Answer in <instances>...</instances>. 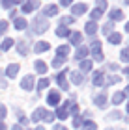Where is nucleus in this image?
Here are the masks:
<instances>
[{"instance_id":"obj_1","label":"nucleus","mask_w":129,"mask_h":130,"mask_svg":"<svg viewBox=\"0 0 129 130\" xmlns=\"http://www.w3.org/2000/svg\"><path fill=\"white\" fill-rule=\"evenodd\" d=\"M47 28H49V21H47V17H45V15H38V17H34V21H32L30 34L41 35V34L47 32Z\"/></svg>"},{"instance_id":"obj_2","label":"nucleus","mask_w":129,"mask_h":130,"mask_svg":"<svg viewBox=\"0 0 129 130\" xmlns=\"http://www.w3.org/2000/svg\"><path fill=\"white\" fill-rule=\"evenodd\" d=\"M88 50H92L93 60H96V61H101V60H103V54H101V41H92V45L88 46Z\"/></svg>"},{"instance_id":"obj_3","label":"nucleus","mask_w":129,"mask_h":130,"mask_svg":"<svg viewBox=\"0 0 129 130\" xmlns=\"http://www.w3.org/2000/svg\"><path fill=\"white\" fill-rule=\"evenodd\" d=\"M39 8V2L38 0H25V4H22V13H32V11H36Z\"/></svg>"},{"instance_id":"obj_4","label":"nucleus","mask_w":129,"mask_h":130,"mask_svg":"<svg viewBox=\"0 0 129 130\" xmlns=\"http://www.w3.org/2000/svg\"><path fill=\"white\" fill-rule=\"evenodd\" d=\"M67 73H69V71H67V69H64L62 73H58V74H56V82H58V86H60L64 91H67V89H69V84H67V80H66V74H67Z\"/></svg>"},{"instance_id":"obj_5","label":"nucleus","mask_w":129,"mask_h":130,"mask_svg":"<svg viewBox=\"0 0 129 130\" xmlns=\"http://www.w3.org/2000/svg\"><path fill=\"white\" fill-rule=\"evenodd\" d=\"M34 86H36V82H34V76H30V74L25 76V78L21 80V87H22L25 91H32Z\"/></svg>"},{"instance_id":"obj_6","label":"nucleus","mask_w":129,"mask_h":130,"mask_svg":"<svg viewBox=\"0 0 129 130\" xmlns=\"http://www.w3.org/2000/svg\"><path fill=\"white\" fill-rule=\"evenodd\" d=\"M69 104H71V100H67V102H64L60 108H56V117H58V119H62V121H64V119H66V117L69 115V111H67Z\"/></svg>"},{"instance_id":"obj_7","label":"nucleus","mask_w":129,"mask_h":130,"mask_svg":"<svg viewBox=\"0 0 129 130\" xmlns=\"http://www.w3.org/2000/svg\"><path fill=\"white\" fill-rule=\"evenodd\" d=\"M92 84L96 86V87H101V86H105V74H103V71H96V73L92 74Z\"/></svg>"},{"instance_id":"obj_8","label":"nucleus","mask_w":129,"mask_h":130,"mask_svg":"<svg viewBox=\"0 0 129 130\" xmlns=\"http://www.w3.org/2000/svg\"><path fill=\"white\" fill-rule=\"evenodd\" d=\"M86 9H88V6L84 4V2H77L71 8V17L75 15V17H79V15H83V13H86Z\"/></svg>"},{"instance_id":"obj_9","label":"nucleus","mask_w":129,"mask_h":130,"mask_svg":"<svg viewBox=\"0 0 129 130\" xmlns=\"http://www.w3.org/2000/svg\"><path fill=\"white\" fill-rule=\"evenodd\" d=\"M60 102V93L58 91H49L47 93V104L49 106H56Z\"/></svg>"},{"instance_id":"obj_10","label":"nucleus","mask_w":129,"mask_h":130,"mask_svg":"<svg viewBox=\"0 0 129 130\" xmlns=\"http://www.w3.org/2000/svg\"><path fill=\"white\" fill-rule=\"evenodd\" d=\"M93 104L99 106V108H103L105 104H107V93H97V95H93Z\"/></svg>"},{"instance_id":"obj_11","label":"nucleus","mask_w":129,"mask_h":130,"mask_svg":"<svg viewBox=\"0 0 129 130\" xmlns=\"http://www.w3.org/2000/svg\"><path fill=\"white\" fill-rule=\"evenodd\" d=\"M51 48V45L47 43V41H38L36 45H34V52H38V54H41V52H47Z\"/></svg>"},{"instance_id":"obj_12","label":"nucleus","mask_w":129,"mask_h":130,"mask_svg":"<svg viewBox=\"0 0 129 130\" xmlns=\"http://www.w3.org/2000/svg\"><path fill=\"white\" fill-rule=\"evenodd\" d=\"M88 52H90V50H88V46H79L77 52H75V61H83L84 58L88 56Z\"/></svg>"},{"instance_id":"obj_13","label":"nucleus","mask_w":129,"mask_h":130,"mask_svg":"<svg viewBox=\"0 0 129 130\" xmlns=\"http://www.w3.org/2000/svg\"><path fill=\"white\" fill-rule=\"evenodd\" d=\"M19 65L17 63H11V65H8V69H6V76H8V78H15L17 76V73H19Z\"/></svg>"},{"instance_id":"obj_14","label":"nucleus","mask_w":129,"mask_h":130,"mask_svg":"<svg viewBox=\"0 0 129 130\" xmlns=\"http://www.w3.org/2000/svg\"><path fill=\"white\" fill-rule=\"evenodd\" d=\"M109 19H110V22L122 21V19H124V11H122V9H110V13H109Z\"/></svg>"},{"instance_id":"obj_15","label":"nucleus","mask_w":129,"mask_h":130,"mask_svg":"<svg viewBox=\"0 0 129 130\" xmlns=\"http://www.w3.org/2000/svg\"><path fill=\"white\" fill-rule=\"evenodd\" d=\"M43 15H45V17H54V15H58V6H56V4H47Z\"/></svg>"},{"instance_id":"obj_16","label":"nucleus","mask_w":129,"mask_h":130,"mask_svg":"<svg viewBox=\"0 0 129 130\" xmlns=\"http://www.w3.org/2000/svg\"><path fill=\"white\" fill-rule=\"evenodd\" d=\"M13 26H15V30H26L28 22H26V19H22V17H17L13 21Z\"/></svg>"},{"instance_id":"obj_17","label":"nucleus","mask_w":129,"mask_h":130,"mask_svg":"<svg viewBox=\"0 0 129 130\" xmlns=\"http://www.w3.org/2000/svg\"><path fill=\"white\" fill-rule=\"evenodd\" d=\"M107 41H109L110 45H118V43H122V34H118V32L109 34L107 35Z\"/></svg>"},{"instance_id":"obj_18","label":"nucleus","mask_w":129,"mask_h":130,"mask_svg":"<svg viewBox=\"0 0 129 130\" xmlns=\"http://www.w3.org/2000/svg\"><path fill=\"white\" fill-rule=\"evenodd\" d=\"M69 41H71V45H80L83 43V34H79V32H71L69 34Z\"/></svg>"},{"instance_id":"obj_19","label":"nucleus","mask_w":129,"mask_h":130,"mask_svg":"<svg viewBox=\"0 0 129 130\" xmlns=\"http://www.w3.org/2000/svg\"><path fill=\"white\" fill-rule=\"evenodd\" d=\"M69 74H71V82H73L75 86H80V84H83V80H84L83 73H77V71H71Z\"/></svg>"},{"instance_id":"obj_20","label":"nucleus","mask_w":129,"mask_h":130,"mask_svg":"<svg viewBox=\"0 0 129 130\" xmlns=\"http://www.w3.org/2000/svg\"><path fill=\"white\" fill-rule=\"evenodd\" d=\"M84 30H86V34L92 37V35L97 32V24H96L93 21H88V22H86V26H84Z\"/></svg>"},{"instance_id":"obj_21","label":"nucleus","mask_w":129,"mask_h":130,"mask_svg":"<svg viewBox=\"0 0 129 130\" xmlns=\"http://www.w3.org/2000/svg\"><path fill=\"white\" fill-rule=\"evenodd\" d=\"M34 67H36V73H39V74H45L47 73V63L43 60H38L36 63H34Z\"/></svg>"},{"instance_id":"obj_22","label":"nucleus","mask_w":129,"mask_h":130,"mask_svg":"<svg viewBox=\"0 0 129 130\" xmlns=\"http://www.w3.org/2000/svg\"><path fill=\"white\" fill-rule=\"evenodd\" d=\"M124 100H125V93L124 91H118V93H114V95H112V104H116V106L122 104Z\"/></svg>"},{"instance_id":"obj_23","label":"nucleus","mask_w":129,"mask_h":130,"mask_svg":"<svg viewBox=\"0 0 129 130\" xmlns=\"http://www.w3.org/2000/svg\"><path fill=\"white\" fill-rule=\"evenodd\" d=\"M45 108H38L36 111H34V113H32V123H38L39 119H43V115H45Z\"/></svg>"},{"instance_id":"obj_24","label":"nucleus","mask_w":129,"mask_h":130,"mask_svg":"<svg viewBox=\"0 0 129 130\" xmlns=\"http://www.w3.org/2000/svg\"><path fill=\"white\" fill-rule=\"evenodd\" d=\"M17 50H19L21 56H26V54H28V45H26V41H17Z\"/></svg>"},{"instance_id":"obj_25","label":"nucleus","mask_w":129,"mask_h":130,"mask_svg":"<svg viewBox=\"0 0 129 130\" xmlns=\"http://www.w3.org/2000/svg\"><path fill=\"white\" fill-rule=\"evenodd\" d=\"M122 80V76H118V74H112V76H107V80H105V86H114V84H118V82Z\"/></svg>"},{"instance_id":"obj_26","label":"nucleus","mask_w":129,"mask_h":130,"mask_svg":"<svg viewBox=\"0 0 129 130\" xmlns=\"http://www.w3.org/2000/svg\"><path fill=\"white\" fill-rule=\"evenodd\" d=\"M56 54H58V58H66L69 54V45H60L58 50H56Z\"/></svg>"},{"instance_id":"obj_27","label":"nucleus","mask_w":129,"mask_h":130,"mask_svg":"<svg viewBox=\"0 0 129 130\" xmlns=\"http://www.w3.org/2000/svg\"><path fill=\"white\" fill-rule=\"evenodd\" d=\"M88 71H92V61L90 60H83L80 61V71L79 73H88Z\"/></svg>"},{"instance_id":"obj_28","label":"nucleus","mask_w":129,"mask_h":130,"mask_svg":"<svg viewBox=\"0 0 129 130\" xmlns=\"http://www.w3.org/2000/svg\"><path fill=\"white\" fill-rule=\"evenodd\" d=\"M69 34H71V32H69L66 26H58L56 28V35H58V37H69Z\"/></svg>"},{"instance_id":"obj_29","label":"nucleus","mask_w":129,"mask_h":130,"mask_svg":"<svg viewBox=\"0 0 129 130\" xmlns=\"http://www.w3.org/2000/svg\"><path fill=\"white\" fill-rule=\"evenodd\" d=\"M13 43H15V41H13V39H9V37H6V39L2 41V45H0V48H2V50H9V48H11V46H13Z\"/></svg>"},{"instance_id":"obj_30","label":"nucleus","mask_w":129,"mask_h":130,"mask_svg":"<svg viewBox=\"0 0 129 130\" xmlns=\"http://www.w3.org/2000/svg\"><path fill=\"white\" fill-rule=\"evenodd\" d=\"M73 21H75V19H73L71 15H66V17H62V19H60V26H66V28H67Z\"/></svg>"},{"instance_id":"obj_31","label":"nucleus","mask_w":129,"mask_h":130,"mask_svg":"<svg viewBox=\"0 0 129 130\" xmlns=\"http://www.w3.org/2000/svg\"><path fill=\"white\" fill-rule=\"evenodd\" d=\"M64 63H66V58H58V56H56L54 60H52V67H54V69H60Z\"/></svg>"},{"instance_id":"obj_32","label":"nucleus","mask_w":129,"mask_h":130,"mask_svg":"<svg viewBox=\"0 0 129 130\" xmlns=\"http://www.w3.org/2000/svg\"><path fill=\"white\" fill-rule=\"evenodd\" d=\"M49 84H51L49 78H41V80H39V84H38V91H43L45 87H49Z\"/></svg>"},{"instance_id":"obj_33","label":"nucleus","mask_w":129,"mask_h":130,"mask_svg":"<svg viewBox=\"0 0 129 130\" xmlns=\"http://www.w3.org/2000/svg\"><path fill=\"white\" fill-rule=\"evenodd\" d=\"M83 128H84V130H97V125H96L93 121H84V123H83Z\"/></svg>"},{"instance_id":"obj_34","label":"nucleus","mask_w":129,"mask_h":130,"mask_svg":"<svg viewBox=\"0 0 129 130\" xmlns=\"http://www.w3.org/2000/svg\"><path fill=\"white\" fill-rule=\"evenodd\" d=\"M101 15H103V11H101V9H97V8H96V9H92V13H90V17H92V21H93V22H96Z\"/></svg>"},{"instance_id":"obj_35","label":"nucleus","mask_w":129,"mask_h":130,"mask_svg":"<svg viewBox=\"0 0 129 130\" xmlns=\"http://www.w3.org/2000/svg\"><path fill=\"white\" fill-rule=\"evenodd\" d=\"M112 28H114V22H107V24H103V34L105 35L112 34Z\"/></svg>"},{"instance_id":"obj_36","label":"nucleus","mask_w":129,"mask_h":130,"mask_svg":"<svg viewBox=\"0 0 129 130\" xmlns=\"http://www.w3.org/2000/svg\"><path fill=\"white\" fill-rule=\"evenodd\" d=\"M83 123H84L83 117H79V115L73 117V126H75V128H83Z\"/></svg>"},{"instance_id":"obj_37","label":"nucleus","mask_w":129,"mask_h":130,"mask_svg":"<svg viewBox=\"0 0 129 130\" xmlns=\"http://www.w3.org/2000/svg\"><path fill=\"white\" fill-rule=\"evenodd\" d=\"M120 58H122V61H127V63H129V46L120 52Z\"/></svg>"},{"instance_id":"obj_38","label":"nucleus","mask_w":129,"mask_h":130,"mask_svg":"<svg viewBox=\"0 0 129 130\" xmlns=\"http://www.w3.org/2000/svg\"><path fill=\"white\" fill-rule=\"evenodd\" d=\"M96 6H97V9L105 11L107 9V0H96Z\"/></svg>"},{"instance_id":"obj_39","label":"nucleus","mask_w":129,"mask_h":130,"mask_svg":"<svg viewBox=\"0 0 129 130\" xmlns=\"http://www.w3.org/2000/svg\"><path fill=\"white\" fill-rule=\"evenodd\" d=\"M43 119H45V123H52V121H54V113H51V111H45Z\"/></svg>"},{"instance_id":"obj_40","label":"nucleus","mask_w":129,"mask_h":130,"mask_svg":"<svg viewBox=\"0 0 129 130\" xmlns=\"http://www.w3.org/2000/svg\"><path fill=\"white\" fill-rule=\"evenodd\" d=\"M6 30H8V21H0V35H2V34H6Z\"/></svg>"},{"instance_id":"obj_41","label":"nucleus","mask_w":129,"mask_h":130,"mask_svg":"<svg viewBox=\"0 0 129 130\" xmlns=\"http://www.w3.org/2000/svg\"><path fill=\"white\" fill-rule=\"evenodd\" d=\"M120 117H122L120 111H112V113H109V115H107V119L110 121V119H120Z\"/></svg>"},{"instance_id":"obj_42","label":"nucleus","mask_w":129,"mask_h":130,"mask_svg":"<svg viewBox=\"0 0 129 130\" xmlns=\"http://www.w3.org/2000/svg\"><path fill=\"white\" fill-rule=\"evenodd\" d=\"M11 6H13V0H2V8L4 9H9Z\"/></svg>"},{"instance_id":"obj_43","label":"nucleus","mask_w":129,"mask_h":130,"mask_svg":"<svg viewBox=\"0 0 129 130\" xmlns=\"http://www.w3.org/2000/svg\"><path fill=\"white\" fill-rule=\"evenodd\" d=\"M6 113H8V110H6V106L4 104H0V121L6 117Z\"/></svg>"},{"instance_id":"obj_44","label":"nucleus","mask_w":129,"mask_h":130,"mask_svg":"<svg viewBox=\"0 0 129 130\" xmlns=\"http://www.w3.org/2000/svg\"><path fill=\"white\" fill-rule=\"evenodd\" d=\"M109 69H110V71H118V65H116V63H110Z\"/></svg>"},{"instance_id":"obj_45","label":"nucleus","mask_w":129,"mask_h":130,"mask_svg":"<svg viewBox=\"0 0 129 130\" xmlns=\"http://www.w3.org/2000/svg\"><path fill=\"white\" fill-rule=\"evenodd\" d=\"M54 130H66V126L64 125H54Z\"/></svg>"},{"instance_id":"obj_46","label":"nucleus","mask_w":129,"mask_h":130,"mask_svg":"<svg viewBox=\"0 0 129 130\" xmlns=\"http://www.w3.org/2000/svg\"><path fill=\"white\" fill-rule=\"evenodd\" d=\"M60 4L62 6H69V4H71V0H60Z\"/></svg>"},{"instance_id":"obj_47","label":"nucleus","mask_w":129,"mask_h":130,"mask_svg":"<svg viewBox=\"0 0 129 130\" xmlns=\"http://www.w3.org/2000/svg\"><path fill=\"white\" fill-rule=\"evenodd\" d=\"M0 130H6V123H2V121H0Z\"/></svg>"},{"instance_id":"obj_48","label":"nucleus","mask_w":129,"mask_h":130,"mask_svg":"<svg viewBox=\"0 0 129 130\" xmlns=\"http://www.w3.org/2000/svg\"><path fill=\"white\" fill-rule=\"evenodd\" d=\"M11 130H22V126H19V125H15V126L11 128Z\"/></svg>"},{"instance_id":"obj_49","label":"nucleus","mask_w":129,"mask_h":130,"mask_svg":"<svg viewBox=\"0 0 129 130\" xmlns=\"http://www.w3.org/2000/svg\"><path fill=\"white\" fill-rule=\"evenodd\" d=\"M124 93H125V97L129 95V86H127V87H125V89H124Z\"/></svg>"},{"instance_id":"obj_50","label":"nucleus","mask_w":129,"mask_h":130,"mask_svg":"<svg viewBox=\"0 0 129 130\" xmlns=\"http://www.w3.org/2000/svg\"><path fill=\"white\" fill-rule=\"evenodd\" d=\"M124 74H127V76H129V67H125V69H124Z\"/></svg>"},{"instance_id":"obj_51","label":"nucleus","mask_w":129,"mask_h":130,"mask_svg":"<svg viewBox=\"0 0 129 130\" xmlns=\"http://www.w3.org/2000/svg\"><path fill=\"white\" fill-rule=\"evenodd\" d=\"M17 2H19V4H25V0H13V4H17Z\"/></svg>"},{"instance_id":"obj_52","label":"nucleus","mask_w":129,"mask_h":130,"mask_svg":"<svg viewBox=\"0 0 129 130\" xmlns=\"http://www.w3.org/2000/svg\"><path fill=\"white\" fill-rule=\"evenodd\" d=\"M125 32H129V22H127V24H125Z\"/></svg>"},{"instance_id":"obj_53","label":"nucleus","mask_w":129,"mask_h":130,"mask_svg":"<svg viewBox=\"0 0 129 130\" xmlns=\"http://www.w3.org/2000/svg\"><path fill=\"white\" fill-rule=\"evenodd\" d=\"M36 130H45V128H43V126H38V128H36Z\"/></svg>"},{"instance_id":"obj_54","label":"nucleus","mask_w":129,"mask_h":130,"mask_svg":"<svg viewBox=\"0 0 129 130\" xmlns=\"http://www.w3.org/2000/svg\"><path fill=\"white\" fill-rule=\"evenodd\" d=\"M127 111H129V102H127Z\"/></svg>"},{"instance_id":"obj_55","label":"nucleus","mask_w":129,"mask_h":130,"mask_svg":"<svg viewBox=\"0 0 129 130\" xmlns=\"http://www.w3.org/2000/svg\"><path fill=\"white\" fill-rule=\"evenodd\" d=\"M125 4H129V0H125Z\"/></svg>"},{"instance_id":"obj_56","label":"nucleus","mask_w":129,"mask_h":130,"mask_svg":"<svg viewBox=\"0 0 129 130\" xmlns=\"http://www.w3.org/2000/svg\"><path fill=\"white\" fill-rule=\"evenodd\" d=\"M107 130H112V128H107Z\"/></svg>"}]
</instances>
